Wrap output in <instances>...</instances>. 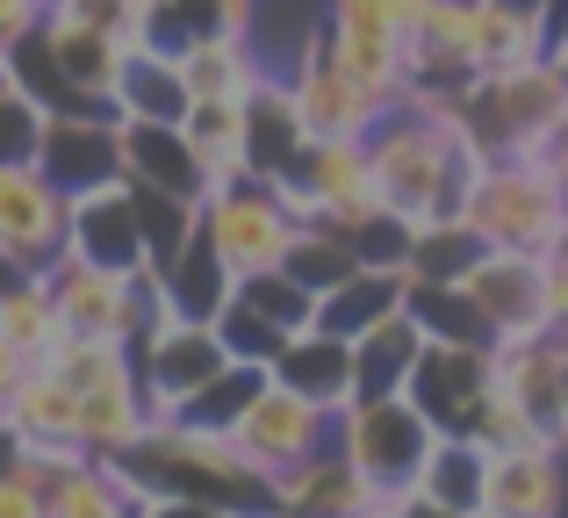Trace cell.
Masks as SVG:
<instances>
[{
  "label": "cell",
  "instance_id": "cell-29",
  "mask_svg": "<svg viewBox=\"0 0 568 518\" xmlns=\"http://www.w3.org/2000/svg\"><path fill=\"white\" fill-rule=\"evenodd\" d=\"M152 433V404H144V382H101V389H80V439L87 454H130Z\"/></svg>",
  "mask_w": 568,
  "mask_h": 518
},
{
  "label": "cell",
  "instance_id": "cell-14",
  "mask_svg": "<svg viewBox=\"0 0 568 518\" xmlns=\"http://www.w3.org/2000/svg\"><path fill=\"white\" fill-rule=\"evenodd\" d=\"M65 224H72V195L37 159L0 166V245H14V253L37 260V266H51L65 253Z\"/></svg>",
  "mask_w": 568,
  "mask_h": 518
},
{
  "label": "cell",
  "instance_id": "cell-27",
  "mask_svg": "<svg viewBox=\"0 0 568 518\" xmlns=\"http://www.w3.org/2000/svg\"><path fill=\"white\" fill-rule=\"evenodd\" d=\"M403 295H410V274H396V266H353L332 295H317V324L338 338H361L382 317H396Z\"/></svg>",
  "mask_w": 568,
  "mask_h": 518
},
{
  "label": "cell",
  "instance_id": "cell-35",
  "mask_svg": "<svg viewBox=\"0 0 568 518\" xmlns=\"http://www.w3.org/2000/svg\"><path fill=\"white\" fill-rule=\"evenodd\" d=\"M0 338H14L29 360H43V353L65 338V317H58V295H51V281H43V274L0 295Z\"/></svg>",
  "mask_w": 568,
  "mask_h": 518
},
{
  "label": "cell",
  "instance_id": "cell-30",
  "mask_svg": "<svg viewBox=\"0 0 568 518\" xmlns=\"http://www.w3.org/2000/svg\"><path fill=\"white\" fill-rule=\"evenodd\" d=\"M181 130H187L194 166H202L209 187L245 181V101H187Z\"/></svg>",
  "mask_w": 568,
  "mask_h": 518
},
{
  "label": "cell",
  "instance_id": "cell-47",
  "mask_svg": "<svg viewBox=\"0 0 568 518\" xmlns=\"http://www.w3.org/2000/svg\"><path fill=\"white\" fill-rule=\"evenodd\" d=\"M22 375H29V353L14 346V338H0V396H8V389H14Z\"/></svg>",
  "mask_w": 568,
  "mask_h": 518
},
{
  "label": "cell",
  "instance_id": "cell-28",
  "mask_svg": "<svg viewBox=\"0 0 568 518\" xmlns=\"http://www.w3.org/2000/svg\"><path fill=\"white\" fill-rule=\"evenodd\" d=\"M417 353H425V324H417L410 309H396V317H382L375 332H361V338H353L361 396H403V389H410ZM361 396H353V404H361Z\"/></svg>",
  "mask_w": 568,
  "mask_h": 518
},
{
  "label": "cell",
  "instance_id": "cell-9",
  "mask_svg": "<svg viewBox=\"0 0 568 518\" xmlns=\"http://www.w3.org/2000/svg\"><path fill=\"white\" fill-rule=\"evenodd\" d=\"M281 72H288V87H295V109H303L310 138H367L375 115L388 109L382 94H367V87L353 80V65L332 51L324 22L303 29V43H295V58Z\"/></svg>",
  "mask_w": 568,
  "mask_h": 518
},
{
  "label": "cell",
  "instance_id": "cell-44",
  "mask_svg": "<svg viewBox=\"0 0 568 518\" xmlns=\"http://www.w3.org/2000/svg\"><path fill=\"white\" fill-rule=\"evenodd\" d=\"M43 14H51V0H0V51H8V43H22Z\"/></svg>",
  "mask_w": 568,
  "mask_h": 518
},
{
  "label": "cell",
  "instance_id": "cell-48",
  "mask_svg": "<svg viewBox=\"0 0 568 518\" xmlns=\"http://www.w3.org/2000/svg\"><path fill=\"white\" fill-rule=\"evenodd\" d=\"M245 518H295V511H281V505H266V511H245Z\"/></svg>",
  "mask_w": 568,
  "mask_h": 518
},
{
  "label": "cell",
  "instance_id": "cell-49",
  "mask_svg": "<svg viewBox=\"0 0 568 518\" xmlns=\"http://www.w3.org/2000/svg\"><path fill=\"white\" fill-rule=\"evenodd\" d=\"M0 87H8V65H0Z\"/></svg>",
  "mask_w": 568,
  "mask_h": 518
},
{
  "label": "cell",
  "instance_id": "cell-15",
  "mask_svg": "<svg viewBox=\"0 0 568 518\" xmlns=\"http://www.w3.org/2000/svg\"><path fill=\"white\" fill-rule=\"evenodd\" d=\"M403 396L432 418V433H475V410L489 396V346H439V338H425Z\"/></svg>",
  "mask_w": 568,
  "mask_h": 518
},
{
  "label": "cell",
  "instance_id": "cell-18",
  "mask_svg": "<svg viewBox=\"0 0 568 518\" xmlns=\"http://www.w3.org/2000/svg\"><path fill=\"white\" fill-rule=\"evenodd\" d=\"M382 497L388 490H375V483L346 461V447H324V454H310L303 468L274 476V505L295 511V518H367V511H382Z\"/></svg>",
  "mask_w": 568,
  "mask_h": 518
},
{
  "label": "cell",
  "instance_id": "cell-26",
  "mask_svg": "<svg viewBox=\"0 0 568 518\" xmlns=\"http://www.w3.org/2000/svg\"><path fill=\"white\" fill-rule=\"evenodd\" d=\"M187 80H181V58L152 51V43H130L123 58V80H115V115H138V123H181L187 115Z\"/></svg>",
  "mask_w": 568,
  "mask_h": 518
},
{
  "label": "cell",
  "instance_id": "cell-43",
  "mask_svg": "<svg viewBox=\"0 0 568 518\" xmlns=\"http://www.w3.org/2000/svg\"><path fill=\"white\" fill-rule=\"evenodd\" d=\"M0 518H51V483H43L29 461L0 476Z\"/></svg>",
  "mask_w": 568,
  "mask_h": 518
},
{
  "label": "cell",
  "instance_id": "cell-24",
  "mask_svg": "<svg viewBox=\"0 0 568 518\" xmlns=\"http://www.w3.org/2000/svg\"><path fill=\"white\" fill-rule=\"evenodd\" d=\"M123 173L138 187H166V195H187V202L209 195L181 123H138V115H123Z\"/></svg>",
  "mask_w": 568,
  "mask_h": 518
},
{
  "label": "cell",
  "instance_id": "cell-50",
  "mask_svg": "<svg viewBox=\"0 0 568 518\" xmlns=\"http://www.w3.org/2000/svg\"><path fill=\"white\" fill-rule=\"evenodd\" d=\"M367 518H388V511H367Z\"/></svg>",
  "mask_w": 568,
  "mask_h": 518
},
{
  "label": "cell",
  "instance_id": "cell-33",
  "mask_svg": "<svg viewBox=\"0 0 568 518\" xmlns=\"http://www.w3.org/2000/svg\"><path fill=\"white\" fill-rule=\"evenodd\" d=\"M489 260V238L468 216H425L410 245V281H468Z\"/></svg>",
  "mask_w": 568,
  "mask_h": 518
},
{
  "label": "cell",
  "instance_id": "cell-7",
  "mask_svg": "<svg viewBox=\"0 0 568 518\" xmlns=\"http://www.w3.org/2000/svg\"><path fill=\"white\" fill-rule=\"evenodd\" d=\"M432 439H439V433H432V418L410 404V396H361V404L338 410V447H346V461L361 468L375 490H403V483H417Z\"/></svg>",
  "mask_w": 568,
  "mask_h": 518
},
{
  "label": "cell",
  "instance_id": "cell-12",
  "mask_svg": "<svg viewBox=\"0 0 568 518\" xmlns=\"http://www.w3.org/2000/svg\"><path fill=\"white\" fill-rule=\"evenodd\" d=\"M37 166L51 173L65 195H94L109 181H130L123 173V115H101V109H72L43 123L37 144Z\"/></svg>",
  "mask_w": 568,
  "mask_h": 518
},
{
  "label": "cell",
  "instance_id": "cell-37",
  "mask_svg": "<svg viewBox=\"0 0 568 518\" xmlns=\"http://www.w3.org/2000/svg\"><path fill=\"white\" fill-rule=\"evenodd\" d=\"M130 202H138V224H144V253H152V266H166L194 238V231H202V202H187V195H166V187H138V181H130Z\"/></svg>",
  "mask_w": 568,
  "mask_h": 518
},
{
  "label": "cell",
  "instance_id": "cell-8",
  "mask_svg": "<svg viewBox=\"0 0 568 518\" xmlns=\"http://www.w3.org/2000/svg\"><path fill=\"white\" fill-rule=\"evenodd\" d=\"M367 159H375V181L396 210L410 216H439V173H446V138L417 101H388L367 130Z\"/></svg>",
  "mask_w": 568,
  "mask_h": 518
},
{
  "label": "cell",
  "instance_id": "cell-42",
  "mask_svg": "<svg viewBox=\"0 0 568 518\" xmlns=\"http://www.w3.org/2000/svg\"><path fill=\"white\" fill-rule=\"evenodd\" d=\"M51 14H72V22L115 29L123 43H144V14H152V0H51Z\"/></svg>",
  "mask_w": 568,
  "mask_h": 518
},
{
  "label": "cell",
  "instance_id": "cell-36",
  "mask_svg": "<svg viewBox=\"0 0 568 518\" xmlns=\"http://www.w3.org/2000/svg\"><path fill=\"white\" fill-rule=\"evenodd\" d=\"M281 266H288V274L303 281L310 295H332L338 281L361 266V253H353V238H346L338 224H303V231L288 238V260H281Z\"/></svg>",
  "mask_w": 568,
  "mask_h": 518
},
{
  "label": "cell",
  "instance_id": "cell-40",
  "mask_svg": "<svg viewBox=\"0 0 568 518\" xmlns=\"http://www.w3.org/2000/svg\"><path fill=\"white\" fill-rule=\"evenodd\" d=\"M209 324H216V338H223V353H231V360H260V367H274V360H281V346H288V332H281L274 317H260V309H252L237 288H231V303H223Z\"/></svg>",
  "mask_w": 568,
  "mask_h": 518
},
{
  "label": "cell",
  "instance_id": "cell-39",
  "mask_svg": "<svg viewBox=\"0 0 568 518\" xmlns=\"http://www.w3.org/2000/svg\"><path fill=\"white\" fill-rule=\"evenodd\" d=\"M237 295H245V303L260 309V317H274L288 338L317 324V295H310L303 281L288 274V266H266V274H245V281H237Z\"/></svg>",
  "mask_w": 568,
  "mask_h": 518
},
{
  "label": "cell",
  "instance_id": "cell-4",
  "mask_svg": "<svg viewBox=\"0 0 568 518\" xmlns=\"http://www.w3.org/2000/svg\"><path fill=\"white\" fill-rule=\"evenodd\" d=\"M417 14L425 0H324V37L332 51L353 65V80L367 94L396 101L403 80H410V37H417Z\"/></svg>",
  "mask_w": 568,
  "mask_h": 518
},
{
  "label": "cell",
  "instance_id": "cell-6",
  "mask_svg": "<svg viewBox=\"0 0 568 518\" xmlns=\"http://www.w3.org/2000/svg\"><path fill=\"white\" fill-rule=\"evenodd\" d=\"M130 360H138L144 404H152V425H159V418H181L187 396L202 389L231 353H223V338H216L209 317H181V309H166V317H152L138 338H130Z\"/></svg>",
  "mask_w": 568,
  "mask_h": 518
},
{
  "label": "cell",
  "instance_id": "cell-20",
  "mask_svg": "<svg viewBox=\"0 0 568 518\" xmlns=\"http://www.w3.org/2000/svg\"><path fill=\"white\" fill-rule=\"evenodd\" d=\"M274 382H281V389H295V396H310L317 410H332V418H338V410L361 396V360H353V338L324 332V324L295 332L288 346H281V360H274Z\"/></svg>",
  "mask_w": 568,
  "mask_h": 518
},
{
  "label": "cell",
  "instance_id": "cell-22",
  "mask_svg": "<svg viewBox=\"0 0 568 518\" xmlns=\"http://www.w3.org/2000/svg\"><path fill=\"white\" fill-rule=\"evenodd\" d=\"M303 152H310V123H303V109H295L288 72L274 65V72H266V80L245 94V173L281 181V173H288Z\"/></svg>",
  "mask_w": 568,
  "mask_h": 518
},
{
  "label": "cell",
  "instance_id": "cell-5",
  "mask_svg": "<svg viewBox=\"0 0 568 518\" xmlns=\"http://www.w3.org/2000/svg\"><path fill=\"white\" fill-rule=\"evenodd\" d=\"M295 231H303V224L281 210L274 181H260V173H245V181L209 187V195H202V238H209V253L231 266L237 281H245V274H266V266L288 260V238H295Z\"/></svg>",
  "mask_w": 568,
  "mask_h": 518
},
{
  "label": "cell",
  "instance_id": "cell-38",
  "mask_svg": "<svg viewBox=\"0 0 568 518\" xmlns=\"http://www.w3.org/2000/svg\"><path fill=\"white\" fill-rule=\"evenodd\" d=\"M417 224H425V216H410V210H396V202H382V210L361 216V224H346V238H353V253H361V266H396V274H410Z\"/></svg>",
  "mask_w": 568,
  "mask_h": 518
},
{
  "label": "cell",
  "instance_id": "cell-16",
  "mask_svg": "<svg viewBox=\"0 0 568 518\" xmlns=\"http://www.w3.org/2000/svg\"><path fill=\"white\" fill-rule=\"evenodd\" d=\"M159 490L123 461V454H87V461L51 476V518H144Z\"/></svg>",
  "mask_w": 568,
  "mask_h": 518
},
{
  "label": "cell",
  "instance_id": "cell-1",
  "mask_svg": "<svg viewBox=\"0 0 568 518\" xmlns=\"http://www.w3.org/2000/svg\"><path fill=\"white\" fill-rule=\"evenodd\" d=\"M159 497H209L223 511H266L274 505V483L245 461L237 433H216V425H194V418H159L138 447L123 454Z\"/></svg>",
  "mask_w": 568,
  "mask_h": 518
},
{
  "label": "cell",
  "instance_id": "cell-34",
  "mask_svg": "<svg viewBox=\"0 0 568 518\" xmlns=\"http://www.w3.org/2000/svg\"><path fill=\"white\" fill-rule=\"evenodd\" d=\"M274 382V367H260V360H223L216 375L202 382V389L187 396V410L181 418H194V425H216V433H231L237 418H245L252 404H260V389Z\"/></svg>",
  "mask_w": 568,
  "mask_h": 518
},
{
  "label": "cell",
  "instance_id": "cell-32",
  "mask_svg": "<svg viewBox=\"0 0 568 518\" xmlns=\"http://www.w3.org/2000/svg\"><path fill=\"white\" fill-rule=\"evenodd\" d=\"M159 281H166V303L181 309V317H216V309L231 303V288H237V274H231L216 253H209L202 231H194L181 253L159 266Z\"/></svg>",
  "mask_w": 568,
  "mask_h": 518
},
{
  "label": "cell",
  "instance_id": "cell-21",
  "mask_svg": "<svg viewBox=\"0 0 568 518\" xmlns=\"http://www.w3.org/2000/svg\"><path fill=\"white\" fill-rule=\"evenodd\" d=\"M561 511H568L561 447H497L489 454L483 518H561Z\"/></svg>",
  "mask_w": 568,
  "mask_h": 518
},
{
  "label": "cell",
  "instance_id": "cell-31",
  "mask_svg": "<svg viewBox=\"0 0 568 518\" xmlns=\"http://www.w3.org/2000/svg\"><path fill=\"white\" fill-rule=\"evenodd\" d=\"M403 309H410L417 324H425V338H439V346H489V317L483 303L468 295V281H410V295H403Z\"/></svg>",
  "mask_w": 568,
  "mask_h": 518
},
{
  "label": "cell",
  "instance_id": "cell-25",
  "mask_svg": "<svg viewBox=\"0 0 568 518\" xmlns=\"http://www.w3.org/2000/svg\"><path fill=\"white\" fill-rule=\"evenodd\" d=\"M417 490L432 497V505H446L454 518H483L489 505V447L475 433H439L425 454V468H417Z\"/></svg>",
  "mask_w": 568,
  "mask_h": 518
},
{
  "label": "cell",
  "instance_id": "cell-23",
  "mask_svg": "<svg viewBox=\"0 0 568 518\" xmlns=\"http://www.w3.org/2000/svg\"><path fill=\"white\" fill-rule=\"evenodd\" d=\"M266 72H274V58L260 51V37H231V29L194 37L181 51V80H187L194 101H245Z\"/></svg>",
  "mask_w": 568,
  "mask_h": 518
},
{
  "label": "cell",
  "instance_id": "cell-17",
  "mask_svg": "<svg viewBox=\"0 0 568 518\" xmlns=\"http://www.w3.org/2000/svg\"><path fill=\"white\" fill-rule=\"evenodd\" d=\"M65 245L80 260H94V266H115V274L152 266V253H144V224H138V202H130V181H109V187H94V195H72Z\"/></svg>",
  "mask_w": 568,
  "mask_h": 518
},
{
  "label": "cell",
  "instance_id": "cell-41",
  "mask_svg": "<svg viewBox=\"0 0 568 518\" xmlns=\"http://www.w3.org/2000/svg\"><path fill=\"white\" fill-rule=\"evenodd\" d=\"M43 123H51V115H43L37 101L22 94V87H0V166H14V159H37Z\"/></svg>",
  "mask_w": 568,
  "mask_h": 518
},
{
  "label": "cell",
  "instance_id": "cell-11",
  "mask_svg": "<svg viewBox=\"0 0 568 518\" xmlns=\"http://www.w3.org/2000/svg\"><path fill=\"white\" fill-rule=\"evenodd\" d=\"M468 295L489 317V346H532V338H555V317H547V260L532 253H497L468 274Z\"/></svg>",
  "mask_w": 568,
  "mask_h": 518
},
{
  "label": "cell",
  "instance_id": "cell-46",
  "mask_svg": "<svg viewBox=\"0 0 568 518\" xmlns=\"http://www.w3.org/2000/svg\"><path fill=\"white\" fill-rule=\"evenodd\" d=\"M144 518H237V511H223V505H209V497H159Z\"/></svg>",
  "mask_w": 568,
  "mask_h": 518
},
{
  "label": "cell",
  "instance_id": "cell-45",
  "mask_svg": "<svg viewBox=\"0 0 568 518\" xmlns=\"http://www.w3.org/2000/svg\"><path fill=\"white\" fill-rule=\"evenodd\" d=\"M547 317H555V332L568 338V253L547 260Z\"/></svg>",
  "mask_w": 568,
  "mask_h": 518
},
{
  "label": "cell",
  "instance_id": "cell-19",
  "mask_svg": "<svg viewBox=\"0 0 568 518\" xmlns=\"http://www.w3.org/2000/svg\"><path fill=\"white\" fill-rule=\"evenodd\" d=\"M43 43H51L65 87L80 94V109H101L115 115V80H123V58L130 43L115 29H94V22H72V14H43Z\"/></svg>",
  "mask_w": 568,
  "mask_h": 518
},
{
  "label": "cell",
  "instance_id": "cell-10",
  "mask_svg": "<svg viewBox=\"0 0 568 518\" xmlns=\"http://www.w3.org/2000/svg\"><path fill=\"white\" fill-rule=\"evenodd\" d=\"M231 433H237L245 461L260 468L266 483H274V476H288V468H303L310 454L338 447V418H332V410H317L310 396L281 389V382H266V389H260V404H252L245 418L231 425Z\"/></svg>",
  "mask_w": 568,
  "mask_h": 518
},
{
  "label": "cell",
  "instance_id": "cell-2",
  "mask_svg": "<svg viewBox=\"0 0 568 518\" xmlns=\"http://www.w3.org/2000/svg\"><path fill=\"white\" fill-rule=\"evenodd\" d=\"M475 138L489 144V159H526V166H547L561 123H568V80L555 65H518V72H483V80L460 94Z\"/></svg>",
  "mask_w": 568,
  "mask_h": 518
},
{
  "label": "cell",
  "instance_id": "cell-13",
  "mask_svg": "<svg viewBox=\"0 0 568 518\" xmlns=\"http://www.w3.org/2000/svg\"><path fill=\"white\" fill-rule=\"evenodd\" d=\"M288 181L317 202L324 224H361L367 210H382V181H375V159H367V138H310V152L288 166Z\"/></svg>",
  "mask_w": 568,
  "mask_h": 518
},
{
  "label": "cell",
  "instance_id": "cell-3",
  "mask_svg": "<svg viewBox=\"0 0 568 518\" xmlns=\"http://www.w3.org/2000/svg\"><path fill=\"white\" fill-rule=\"evenodd\" d=\"M468 216L497 253H532L555 260L568 245V195L555 181V166H526V159H489V173L475 181Z\"/></svg>",
  "mask_w": 568,
  "mask_h": 518
}]
</instances>
